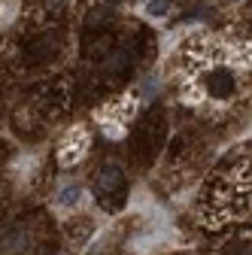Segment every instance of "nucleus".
Instances as JSON below:
<instances>
[{
    "mask_svg": "<svg viewBox=\"0 0 252 255\" xmlns=\"http://www.w3.org/2000/svg\"><path fill=\"white\" fill-rule=\"evenodd\" d=\"M94 191H98L101 204L116 210L125 201V173L119 167H104L98 176H94Z\"/></svg>",
    "mask_w": 252,
    "mask_h": 255,
    "instance_id": "nucleus-1",
    "label": "nucleus"
},
{
    "mask_svg": "<svg viewBox=\"0 0 252 255\" xmlns=\"http://www.w3.org/2000/svg\"><path fill=\"white\" fill-rule=\"evenodd\" d=\"M207 88H210V94H216V98H228L234 91V76L228 70H213L207 76Z\"/></svg>",
    "mask_w": 252,
    "mask_h": 255,
    "instance_id": "nucleus-2",
    "label": "nucleus"
},
{
    "mask_svg": "<svg viewBox=\"0 0 252 255\" xmlns=\"http://www.w3.org/2000/svg\"><path fill=\"white\" fill-rule=\"evenodd\" d=\"M164 6H167L164 0H155V6H152V12H164Z\"/></svg>",
    "mask_w": 252,
    "mask_h": 255,
    "instance_id": "nucleus-3",
    "label": "nucleus"
}]
</instances>
